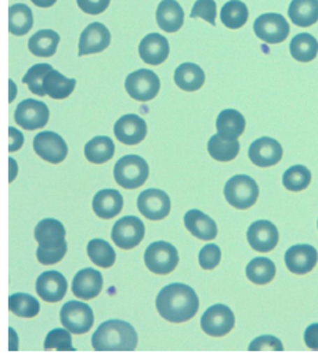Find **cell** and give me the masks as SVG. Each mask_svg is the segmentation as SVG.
<instances>
[{"label":"cell","instance_id":"6da1fadb","mask_svg":"<svg viewBox=\"0 0 318 358\" xmlns=\"http://www.w3.org/2000/svg\"><path fill=\"white\" fill-rule=\"evenodd\" d=\"M155 304L159 315L168 322L182 324L195 317L199 308V299L189 285L171 284L158 294Z\"/></svg>","mask_w":318,"mask_h":358},{"label":"cell","instance_id":"7a4b0ae2","mask_svg":"<svg viewBox=\"0 0 318 358\" xmlns=\"http://www.w3.org/2000/svg\"><path fill=\"white\" fill-rule=\"evenodd\" d=\"M137 342L136 329L129 322L120 320L103 322L92 338L96 352H133Z\"/></svg>","mask_w":318,"mask_h":358},{"label":"cell","instance_id":"3957f363","mask_svg":"<svg viewBox=\"0 0 318 358\" xmlns=\"http://www.w3.org/2000/svg\"><path fill=\"white\" fill-rule=\"evenodd\" d=\"M145 267L158 275H168L179 264L178 249L165 241H158L151 243L144 253Z\"/></svg>","mask_w":318,"mask_h":358},{"label":"cell","instance_id":"277c9868","mask_svg":"<svg viewBox=\"0 0 318 358\" xmlns=\"http://www.w3.org/2000/svg\"><path fill=\"white\" fill-rule=\"evenodd\" d=\"M150 176V168L145 159L137 155H127L114 166L115 181L125 189L140 188Z\"/></svg>","mask_w":318,"mask_h":358},{"label":"cell","instance_id":"5b68a950","mask_svg":"<svg viewBox=\"0 0 318 358\" xmlns=\"http://www.w3.org/2000/svg\"><path fill=\"white\" fill-rule=\"evenodd\" d=\"M224 196L231 206L240 210H245L256 203L259 198V187L252 178L238 175L226 182Z\"/></svg>","mask_w":318,"mask_h":358},{"label":"cell","instance_id":"8992f818","mask_svg":"<svg viewBox=\"0 0 318 358\" xmlns=\"http://www.w3.org/2000/svg\"><path fill=\"white\" fill-rule=\"evenodd\" d=\"M127 94L136 101H151L161 89V80L155 72L150 69H138L131 72L125 80Z\"/></svg>","mask_w":318,"mask_h":358},{"label":"cell","instance_id":"52a82bcc","mask_svg":"<svg viewBox=\"0 0 318 358\" xmlns=\"http://www.w3.org/2000/svg\"><path fill=\"white\" fill-rule=\"evenodd\" d=\"M60 320L64 328L71 334L83 335L90 331L94 322L93 310L83 301L72 300L65 303L60 311Z\"/></svg>","mask_w":318,"mask_h":358},{"label":"cell","instance_id":"ba28073f","mask_svg":"<svg viewBox=\"0 0 318 358\" xmlns=\"http://www.w3.org/2000/svg\"><path fill=\"white\" fill-rule=\"evenodd\" d=\"M254 31V35L260 41L268 45H277L288 38L291 28L284 15L277 13H267L256 18Z\"/></svg>","mask_w":318,"mask_h":358},{"label":"cell","instance_id":"9c48e42d","mask_svg":"<svg viewBox=\"0 0 318 358\" xmlns=\"http://www.w3.org/2000/svg\"><path fill=\"white\" fill-rule=\"evenodd\" d=\"M236 325L234 313L224 304H215L209 307L202 318L201 328L205 334L213 338H222L233 331Z\"/></svg>","mask_w":318,"mask_h":358},{"label":"cell","instance_id":"30bf717a","mask_svg":"<svg viewBox=\"0 0 318 358\" xmlns=\"http://www.w3.org/2000/svg\"><path fill=\"white\" fill-rule=\"evenodd\" d=\"M137 208L148 220H164L171 213V198L162 189L150 188L138 195Z\"/></svg>","mask_w":318,"mask_h":358},{"label":"cell","instance_id":"8fae6325","mask_svg":"<svg viewBox=\"0 0 318 358\" xmlns=\"http://www.w3.org/2000/svg\"><path fill=\"white\" fill-rule=\"evenodd\" d=\"M49 108L45 103L27 99L18 104L14 113L15 123H18L25 130L42 129L49 122Z\"/></svg>","mask_w":318,"mask_h":358},{"label":"cell","instance_id":"7c38bea8","mask_svg":"<svg viewBox=\"0 0 318 358\" xmlns=\"http://www.w3.org/2000/svg\"><path fill=\"white\" fill-rule=\"evenodd\" d=\"M34 150L42 159L57 165L68 155V145L63 137L55 131H42L34 138Z\"/></svg>","mask_w":318,"mask_h":358},{"label":"cell","instance_id":"4fadbf2b","mask_svg":"<svg viewBox=\"0 0 318 358\" xmlns=\"http://www.w3.org/2000/svg\"><path fill=\"white\" fill-rule=\"evenodd\" d=\"M144 223L138 217L127 216L114 224L111 237L118 248L127 250L140 245V242L144 238Z\"/></svg>","mask_w":318,"mask_h":358},{"label":"cell","instance_id":"5bb4252c","mask_svg":"<svg viewBox=\"0 0 318 358\" xmlns=\"http://www.w3.org/2000/svg\"><path fill=\"white\" fill-rule=\"evenodd\" d=\"M111 43V34L101 22L87 25L79 38V57L104 52Z\"/></svg>","mask_w":318,"mask_h":358},{"label":"cell","instance_id":"9a60e30c","mask_svg":"<svg viewBox=\"0 0 318 358\" xmlns=\"http://www.w3.org/2000/svg\"><path fill=\"white\" fill-rule=\"evenodd\" d=\"M318 253L312 245H294L285 253L288 270L296 275H305L317 266Z\"/></svg>","mask_w":318,"mask_h":358},{"label":"cell","instance_id":"2e32d148","mask_svg":"<svg viewBox=\"0 0 318 358\" xmlns=\"http://www.w3.org/2000/svg\"><path fill=\"white\" fill-rule=\"evenodd\" d=\"M281 144L270 137H261L254 141L250 147V159L259 168H270L282 159Z\"/></svg>","mask_w":318,"mask_h":358},{"label":"cell","instance_id":"e0dca14e","mask_svg":"<svg viewBox=\"0 0 318 358\" xmlns=\"http://www.w3.org/2000/svg\"><path fill=\"white\" fill-rule=\"evenodd\" d=\"M247 238L251 248L256 252L267 253L275 249L280 241V234L277 227L267 220H259L251 224L247 233Z\"/></svg>","mask_w":318,"mask_h":358},{"label":"cell","instance_id":"ac0fdd59","mask_svg":"<svg viewBox=\"0 0 318 358\" xmlns=\"http://www.w3.org/2000/svg\"><path fill=\"white\" fill-rule=\"evenodd\" d=\"M115 137L125 145L140 144L147 136V123L136 114H127L120 118L114 126Z\"/></svg>","mask_w":318,"mask_h":358},{"label":"cell","instance_id":"d6986e66","mask_svg":"<svg viewBox=\"0 0 318 358\" xmlns=\"http://www.w3.org/2000/svg\"><path fill=\"white\" fill-rule=\"evenodd\" d=\"M171 53L169 42L159 34H150L138 45V55L148 65H159L168 60Z\"/></svg>","mask_w":318,"mask_h":358},{"label":"cell","instance_id":"ffe728a7","mask_svg":"<svg viewBox=\"0 0 318 358\" xmlns=\"http://www.w3.org/2000/svg\"><path fill=\"white\" fill-rule=\"evenodd\" d=\"M103 275L94 268L80 270L72 281V292L80 300L97 298L103 289Z\"/></svg>","mask_w":318,"mask_h":358},{"label":"cell","instance_id":"44dd1931","mask_svg":"<svg viewBox=\"0 0 318 358\" xmlns=\"http://www.w3.org/2000/svg\"><path fill=\"white\" fill-rule=\"evenodd\" d=\"M66 289V280L59 271H46L36 280V294L48 303H57L63 300Z\"/></svg>","mask_w":318,"mask_h":358},{"label":"cell","instance_id":"7402d4cb","mask_svg":"<svg viewBox=\"0 0 318 358\" xmlns=\"http://www.w3.org/2000/svg\"><path fill=\"white\" fill-rule=\"evenodd\" d=\"M35 239L43 249L56 250L65 243V229L56 219H45L35 227Z\"/></svg>","mask_w":318,"mask_h":358},{"label":"cell","instance_id":"603a6c76","mask_svg":"<svg viewBox=\"0 0 318 358\" xmlns=\"http://www.w3.org/2000/svg\"><path fill=\"white\" fill-rule=\"evenodd\" d=\"M155 15L159 28L168 34L178 32L185 24V11L176 0H162Z\"/></svg>","mask_w":318,"mask_h":358},{"label":"cell","instance_id":"cb8c5ba5","mask_svg":"<svg viewBox=\"0 0 318 358\" xmlns=\"http://www.w3.org/2000/svg\"><path fill=\"white\" fill-rule=\"evenodd\" d=\"M124 198L117 189H101L93 198L94 213L104 220H110L121 213Z\"/></svg>","mask_w":318,"mask_h":358},{"label":"cell","instance_id":"d4e9b609","mask_svg":"<svg viewBox=\"0 0 318 358\" xmlns=\"http://www.w3.org/2000/svg\"><path fill=\"white\" fill-rule=\"evenodd\" d=\"M185 224L195 238L212 241L217 237L216 223L198 209H192L185 215Z\"/></svg>","mask_w":318,"mask_h":358},{"label":"cell","instance_id":"484cf974","mask_svg":"<svg viewBox=\"0 0 318 358\" xmlns=\"http://www.w3.org/2000/svg\"><path fill=\"white\" fill-rule=\"evenodd\" d=\"M245 126L244 115L236 110H224L216 120L217 133L227 140H238L244 134Z\"/></svg>","mask_w":318,"mask_h":358},{"label":"cell","instance_id":"4316f807","mask_svg":"<svg viewBox=\"0 0 318 358\" xmlns=\"http://www.w3.org/2000/svg\"><path fill=\"white\" fill-rule=\"evenodd\" d=\"M60 43V35L52 29L38 31L34 36H31L28 42V49L35 57H53L57 52Z\"/></svg>","mask_w":318,"mask_h":358},{"label":"cell","instance_id":"83f0119b","mask_svg":"<svg viewBox=\"0 0 318 358\" xmlns=\"http://www.w3.org/2000/svg\"><path fill=\"white\" fill-rule=\"evenodd\" d=\"M175 83L185 92H196L205 83V72L196 64L185 62L175 71Z\"/></svg>","mask_w":318,"mask_h":358},{"label":"cell","instance_id":"f1b7e54d","mask_svg":"<svg viewBox=\"0 0 318 358\" xmlns=\"http://www.w3.org/2000/svg\"><path fill=\"white\" fill-rule=\"evenodd\" d=\"M288 15L298 27H312L318 21V0H292Z\"/></svg>","mask_w":318,"mask_h":358},{"label":"cell","instance_id":"f546056e","mask_svg":"<svg viewBox=\"0 0 318 358\" xmlns=\"http://www.w3.org/2000/svg\"><path fill=\"white\" fill-rule=\"evenodd\" d=\"M115 154V144L107 136H97L85 145V157L94 165H101L113 159Z\"/></svg>","mask_w":318,"mask_h":358},{"label":"cell","instance_id":"4dcf8cb0","mask_svg":"<svg viewBox=\"0 0 318 358\" xmlns=\"http://www.w3.org/2000/svg\"><path fill=\"white\" fill-rule=\"evenodd\" d=\"M34 27V15L27 4L17 3L8 8V31L14 36L27 35Z\"/></svg>","mask_w":318,"mask_h":358},{"label":"cell","instance_id":"1f68e13d","mask_svg":"<svg viewBox=\"0 0 318 358\" xmlns=\"http://www.w3.org/2000/svg\"><path fill=\"white\" fill-rule=\"evenodd\" d=\"M76 86V80L71 78H65L63 73H60L56 69H52L45 80H43V87L45 92L49 97L53 100H64L68 96L72 94L73 89Z\"/></svg>","mask_w":318,"mask_h":358},{"label":"cell","instance_id":"d6a6232c","mask_svg":"<svg viewBox=\"0 0 318 358\" xmlns=\"http://www.w3.org/2000/svg\"><path fill=\"white\" fill-rule=\"evenodd\" d=\"M241 144L238 140H227L219 133L212 136L208 143L209 155L219 162H230L240 154Z\"/></svg>","mask_w":318,"mask_h":358},{"label":"cell","instance_id":"836d02e7","mask_svg":"<svg viewBox=\"0 0 318 358\" xmlns=\"http://www.w3.org/2000/svg\"><path fill=\"white\" fill-rule=\"evenodd\" d=\"M291 56L301 62H310L317 57V39L310 34L296 35L289 45Z\"/></svg>","mask_w":318,"mask_h":358},{"label":"cell","instance_id":"e575fe53","mask_svg":"<svg viewBox=\"0 0 318 358\" xmlns=\"http://www.w3.org/2000/svg\"><path fill=\"white\" fill-rule=\"evenodd\" d=\"M220 18L224 27L230 29H240L247 24L250 18V11L244 1L230 0L223 6Z\"/></svg>","mask_w":318,"mask_h":358},{"label":"cell","instance_id":"d590c367","mask_svg":"<svg viewBox=\"0 0 318 358\" xmlns=\"http://www.w3.org/2000/svg\"><path fill=\"white\" fill-rule=\"evenodd\" d=\"M247 277L256 285H266L275 277V264L267 257H256L247 266Z\"/></svg>","mask_w":318,"mask_h":358},{"label":"cell","instance_id":"8d00e7d4","mask_svg":"<svg viewBox=\"0 0 318 358\" xmlns=\"http://www.w3.org/2000/svg\"><path fill=\"white\" fill-rule=\"evenodd\" d=\"M87 256L96 266L103 268L113 267L117 259V255L113 246L103 239H92L87 243Z\"/></svg>","mask_w":318,"mask_h":358},{"label":"cell","instance_id":"74e56055","mask_svg":"<svg viewBox=\"0 0 318 358\" xmlns=\"http://www.w3.org/2000/svg\"><path fill=\"white\" fill-rule=\"evenodd\" d=\"M8 310L22 318H34L41 311V304L28 294H14L8 298Z\"/></svg>","mask_w":318,"mask_h":358},{"label":"cell","instance_id":"f35d334b","mask_svg":"<svg viewBox=\"0 0 318 358\" xmlns=\"http://www.w3.org/2000/svg\"><path fill=\"white\" fill-rule=\"evenodd\" d=\"M310 182H312V172L302 165L289 168L282 176L284 187L294 192L306 189L310 185Z\"/></svg>","mask_w":318,"mask_h":358},{"label":"cell","instance_id":"ab89813d","mask_svg":"<svg viewBox=\"0 0 318 358\" xmlns=\"http://www.w3.org/2000/svg\"><path fill=\"white\" fill-rule=\"evenodd\" d=\"M52 69H53V66L49 64H36L28 69V72L22 78V82L25 85H28L31 93H34L39 97H43V96H46V92L43 87V80Z\"/></svg>","mask_w":318,"mask_h":358},{"label":"cell","instance_id":"60d3db41","mask_svg":"<svg viewBox=\"0 0 318 358\" xmlns=\"http://www.w3.org/2000/svg\"><path fill=\"white\" fill-rule=\"evenodd\" d=\"M45 350H57V352H73L71 332L65 329H53L49 332L45 341Z\"/></svg>","mask_w":318,"mask_h":358},{"label":"cell","instance_id":"b9f144b4","mask_svg":"<svg viewBox=\"0 0 318 358\" xmlns=\"http://www.w3.org/2000/svg\"><path fill=\"white\" fill-rule=\"evenodd\" d=\"M191 18H202L206 22L216 25V1L196 0L190 14Z\"/></svg>","mask_w":318,"mask_h":358},{"label":"cell","instance_id":"7bdbcfd3","mask_svg":"<svg viewBox=\"0 0 318 358\" xmlns=\"http://www.w3.org/2000/svg\"><path fill=\"white\" fill-rule=\"evenodd\" d=\"M199 264L203 270H213L222 260V250L217 245H205L199 252Z\"/></svg>","mask_w":318,"mask_h":358},{"label":"cell","instance_id":"ee69618b","mask_svg":"<svg viewBox=\"0 0 318 358\" xmlns=\"http://www.w3.org/2000/svg\"><path fill=\"white\" fill-rule=\"evenodd\" d=\"M250 350L251 352H282L284 346L278 338L271 335H263L254 339L250 346Z\"/></svg>","mask_w":318,"mask_h":358},{"label":"cell","instance_id":"f6af8a7d","mask_svg":"<svg viewBox=\"0 0 318 358\" xmlns=\"http://www.w3.org/2000/svg\"><path fill=\"white\" fill-rule=\"evenodd\" d=\"M66 249H68L66 242L64 243L63 246H60L56 250H48V249H43L42 246H39L38 250H36V257H38L41 264L53 266V264H56V263L63 260L64 256L66 253Z\"/></svg>","mask_w":318,"mask_h":358},{"label":"cell","instance_id":"bcb514c9","mask_svg":"<svg viewBox=\"0 0 318 358\" xmlns=\"http://www.w3.org/2000/svg\"><path fill=\"white\" fill-rule=\"evenodd\" d=\"M111 0H76L79 8L86 13V14H92V15H97L104 13L108 6H110Z\"/></svg>","mask_w":318,"mask_h":358},{"label":"cell","instance_id":"7dc6e473","mask_svg":"<svg viewBox=\"0 0 318 358\" xmlns=\"http://www.w3.org/2000/svg\"><path fill=\"white\" fill-rule=\"evenodd\" d=\"M305 343L309 349L318 352V324H312L305 331Z\"/></svg>","mask_w":318,"mask_h":358},{"label":"cell","instance_id":"c3c4849f","mask_svg":"<svg viewBox=\"0 0 318 358\" xmlns=\"http://www.w3.org/2000/svg\"><path fill=\"white\" fill-rule=\"evenodd\" d=\"M8 134H10V147H8V151L10 152H14V151H18L22 144H24V136L14 127H10L8 129Z\"/></svg>","mask_w":318,"mask_h":358},{"label":"cell","instance_id":"681fc988","mask_svg":"<svg viewBox=\"0 0 318 358\" xmlns=\"http://www.w3.org/2000/svg\"><path fill=\"white\" fill-rule=\"evenodd\" d=\"M35 6H38V7H42V8H48V7H52V6H55V3L57 1V0H31Z\"/></svg>","mask_w":318,"mask_h":358},{"label":"cell","instance_id":"f907efd6","mask_svg":"<svg viewBox=\"0 0 318 358\" xmlns=\"http://www.w3.org/2000/svg\"><path fill=\"white\" fill-rule=\"evenodd\" d=\"M10 87H11V90H13V92H11V96H10V101H13L14 97H15V85H14L11 80H10Z\"/></svg>","mask_w":318,"mask_h":358},{"label":"cell","instance_id":"816d5d0a","mask_svg":"<svg viewBox=\"0 0 318 358\" xmlns=\"http://www.w3.org/2000/svg\"><path fill=\"white\" fill-rule=\"evenodd\" d=\"M317 226H318V224H317Z\"/></svg>","mask_w":318,"mask_h":358}]
</instances>
